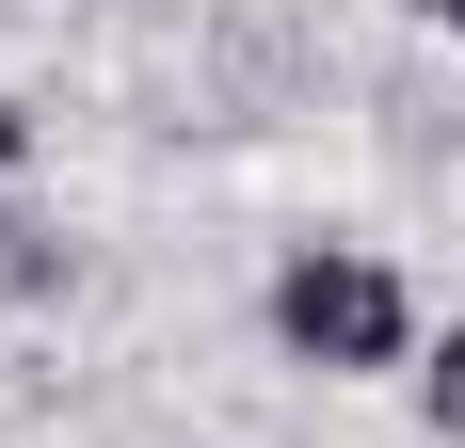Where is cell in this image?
Returning a JSON list of instances; mask_svg holds the SVG:
<instances>
[{"label":"cell","mask_w":465,"mask_h":448,"mask_svg":"<svg viewBox=\"0 0 465 448\" xmlns=\"http://www.w3.org/2000/svg\"><path fill=\"white\" fill-rule=\"evenodd\" d=\"M418 385H433V433H465V336H450V353L418 368Z\"/></svg>","instance_id":"2"},{"label":"cell","mask_w":465,"mask_h":448,"mask_svg":"<svg viewBox=\"0 0 465 448\" xmlns=\"http://www.w3.org/2000/svg\"><path fill=\"white\" fill-rule=\"evenodd\" d=\"M16 161H33V129H16V112H0V177H16Z\"/></svg>","instance_id":"3"},{"label":"cell","mask_w":465,"mask_h":448,"mask_svg":"<svg viewBox=\"0 0 465 448\" xmlns=\"http://www.w3.org/2000/svg\"><path fill=\"white\" fill-rule=\"evenodd\" d=\"M418 16H450V33H465V0H418Z\"/></svg>","instance_id":"4"},{"label":"cell","mask_w":465,"mask_h":448,"mask_svg":"<svg viewBox=\"0 0 465 448\" xmlns=\"http://www.w3.org/2000/svg\"><path fill=\"white\" fill-rule=\"evenodd\" d=\"M273 336H289L305 368H385V353H401V272H370V257H289Z\"/></svg>","instance_id":"1"}]
</instances>
